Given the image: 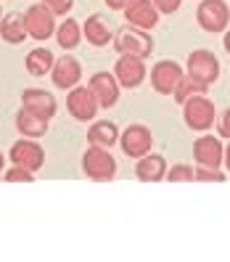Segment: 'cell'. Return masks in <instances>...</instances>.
<instances>
[{"mask_svg": "<svg viewBox=\"0 0 230 262\" xmlns=\"http://www.w3.org/2000/svg\"><path fill=\"white\" fill-rule=\"evenodd\" d=\"M153 6H156L162 13H175V11H180L182 0H153Z\"/></svg>", "mask_w": 230, "mask_h": 262, "instance_id": "cell-29", "label": "cell"}, {"mask_svg": "<svg viewBox=\"0 0 230 262\" xmlns=\"http://www.w3.org/2000/svg\"><path fill=\"white\" fill-rule=\"evenodd\" d=\"M119 146H122V151H125L127 157L141 159V157H146V154L151 151L153 135H151V130L146 125H127L125 130H122V135H119Z\"/></svg>", "mask_w": 230, "mask_h": 262, "instance_id": "cell-9", "label": "cell"}, {"mask_svg": "<svg viewBox=\"0 0 230 262\" xmlns=\"http://www.w3.org/2000/svg\"><path fill=\"white\" fill-rule=\"evenodd\" d=\"M214 117H217V109H214V103L206 98V93H196L182 103V119H186V125L196 133H206L214 125Z\"/></svg>", "mask_w": 230, "mask_h": 262, "instance_id": "cell-3", "label": "cell"}, {"mask_svg": "<svg viewBox=\"0 0 230 262\" xmlns=\"http://www.w3.org/2000/svg\"><path fill=\"white\" fill-rule=\"evenodd\" d=\"M82 32H85V40L93 45V48H106L114 35H117V29L111 27V21L103 16V13H93V16H87L85 24H82Z\"/></svg>", "mask_w": 230, "mask_h": 262, "instance_id": "cell-16", "label": "cell"}, {"mask_svg": "<svg viewBox=\"0 0 230 262\" xmlns=\"http://www.w3.org/2000/svg\"><path fill=\"white\" fill-rule=\"evenodd\" d=\"M48 117H42L37 112H29V109H21L16 112V130L24 135V138H42L48 133Z\"/></svg>", "mask_w": 230, "mask_h": 262, "instance_id": "cell-19", "label": "cell"}, {"mask_svg": "<svg viewBox=\"0 0 230 262\" xmlns=\"http://www.w3.org/2000/svg\"><path fill=\"white\" fill-rule=\"evenodd\" d=\"M0 21H3V8H0Z\"/></svg>", "mask_w": 230, "mask_h": 262, "instance_id": "cell-35", "label": "cell"}, {"mask_svg": "<svg viewBox=\"0 0 230 262\" xmlns=\"http://www.w3.org/2000/svg\"><path fill=\"white\" fill-rule=\"evenodd\" d=\"M196 21L204 32H225L230 24V6L225 0H201L196 8Z\"/></svg>", "mask_w": 230, "mask_h": 262, "instance_id": "cell-4", "label": "cell"}, {"mask_svg": "<svg viewBox=\"0 0 230 262\" xmlns=\"http://www.w3.org/2000/svg\"><path fill=\"white\" fill-rule=\"evenodd\" d=\"M82 172L90 180H98V183L114 180V175H117V159L109 154V148L87 146V151L82 154Z\"/></svg>", "mask_w": 230, "mask_h": 262, "instance_id": "cell-2", "label": "cell"}, {"mask_svg": "<svg viewBox=\"0 0 230 262\" xmlns=\"http://www.w3.org/2000/svg\"><path fill=\"white\" fill-rule=\"evenodd\" d=\"M21 106L29 112H37L42 117H48V119H53L56 109H58L56 96H51L48 90H42V88H27L21 93Z\"/></svg>", "mask_w": 230, "mask_h": 262, "instance_id": "cell-17", "label": "cell"}, {"mask_svg": "<svg viewBox=\"0 0 230 262\" xmlns=\"http://www.w3.org/2000/svg\"><path fill=\"white\" fill-rule=\"evenodd\" d=\"M114 77L119 80L122 88H141L143 80H146V58L141 56H127L122 53L114 64Z\"/></svg>", "mask_w": 230, "mask_h": 262, "instance_id": "cell-10", "label": "cell"}, {"mask_svg": "<svg viewBox=\"0 0 230 262\" xmlns=\"http://www.w3.org/2000/svg\"><path fill=\"white\" fill-rule=\"evenodd\" d=\"M167 180L170 183H191V180H196V169L191 164H175L167 169Z\"/></svg>", "mask_w": 230, "mask_h": 262, "instance_id": "cell-25", "label": "cell"}, {"mask_svg": "<svg viewBox=\"0 0 230 262\" xmlns=\"http://www.w3.org/2000/svg\"><path fill=\"white\" fill-rule=\"evenodd\" d=\"M3 180L8 183H32L35 180V172L27 167H19V164H11L6 172H3Z\"/></svg>", "mask_w": 230, "mask_h": 262, "instance_id": "cell-26", "label": "cell"}, {"mask_svg": "<svg viewBox=\"0 0 230 262\" xmlns=\"http://www.w3.org/2000/svg\"><path fill=\"white\" fill-rule=\"evenodd\" d=\"M119 135H122V130L114 125V122L98 119V122H93V125H90V130H87V143H90V146L111 148L114 143H119Z\"/></svg>", "mask_w": 230, "mask_h": 262, "instance_id": "cell-20", "label": "cell"}, {"mask_svg": "<svg viewBox=\"0 0 230 262\" xmlns=\"http://www.w3.org/2000/svg\"><path fill=\"white\" fill-rule=\"evenodd\" d=\"M24 24H27V32L32 40L45 42L51 40V35H56V13L45 6V3H35L24 11Z\"/></svg>", "mask_w": 230, "mask_h": 262, "instance_id": "cell-5", "label": "cell"}, {"mask_svg": "<svg viewBox=\"0 0 230 262\" xmlns=\"http://www.w3.org/2000/svg\"><path fill=\"white\" fill-rule=\"evenodd\" d=\"M193 159L201 167H220L225 162V146L217 135H201L193 141Z\"/></svg>", "mask_w": 230, "mask_h": 262, "instance_id": "cell-13", "label": "cell"}, {"mask_svg": "<svg viewBox=\"0 0 230 262\" xmlns=\"http://www.w3.org/2000/svg\"><path fill=\"white\" fill-rule=\"evenodd\" d=\"M125 19L132 27L153 29L162 19V11L153 6V0H130V3L125 6Z\"/></svg>", "mask_w": 230, "mask_h": 262, "instance_id": "cell-15", "label": "cell"}, {"mask_svg": "<svg viewBox=\"0 0 230 262\" xmlns=\"http://www.w3.org/2000/svg\"><path fill=\"white\" fill-rule=\"evenodd\" d=\"M220 138H227V141H230V109L222 112V119H220Z\"/></svg>", "mask_w": 230, "mask_h": 262, "instance_id": "cell-30", "label": "cell"}, {"mask_svg": "<svg viewBox=\"0 0 230 262\" xmlns=\"http://www.w3.org/2000/svg\"><path fill=\"white\" fill-rule=\"evenodd\" d=\"M167 159L162 157V154H146V157L137 159L135 164V175L141 183H156V180H164L167 178Z\"/></svg>", "mask_w": 230, "mask_h": 262, "instance_id": "cell-18", "label": "cell"}, {"mask_svg": "<svg viewBox=\"0 0 230 262\" xmlns=\"http://www.w3.org/2000/svg\"><path fill=\"white\" fill-rule=\"evenodd\" d=\"M106 6H109L111 11H125V6L130 3V0H103Z\"/></svg>", "mask_w": 230, "mask_h": 262, "instance_id": "cell-31", "label": "cell"}, {"mask_svg": "<svg viewBox=\"0 0 230 262\" xmlns=\"http://www.w3.org/2000/svg\"><path fill=\"white\" fill-rule=\"evenodd\" d=\"M114 48L117 53H127V56H141V58H148L153 53V37L148 35V29H141V27H119L117 35H114Z\"/></svg>", "mask_w": 230, "mask_h": 262, "instance_id": "cell-1", "label": "cell"}, {"mask_svg": "<svg viewBox=\"0 0 230 262\" xmlns=\"http://www.w3.org/2000/svg\"><path fill=\"white\" fill-rule=\"evenodd\" d=\"M51 80L58 90H72L82 80V64L74 56H61L56 58V64L51 69Z\"/></svg>", "mask_w": 230, "mask_h": 262, "instance_id": "cell-14", "label": "cell"}, {"mask_svg": "<svg viewBox=\"0 0 230 262\" xmlns=\"http://www.w3.org/2000/svg\"><path fill=\"white\" fill-rule=\"evenodd\" d=\"M186 72L193 77V80L201 82V85L212 88L214 82L220 80V61H217V56H214L212 51L198 48V51H193V53L188 56Z\"/></svg>", "mask_w": 230, "mask_h": 262, "instance_id": "cell-6", "label": "cell"}, {"mask_svg": "<svg viewBox=\"0 0 230 262\" xmlns=\"http://www.w3.org/2000/svg\"><path fill=\"white\" fill-rule=\"evenodd\" d=\"M206 85H201L198 80H193V77L186 72L180 77V82H177V88H175V93H172V98L177 101V103H186L191 96H196V93H206Z\"/></svg>", "mask_w": 230, "mask_h": 262, "instance_id": "cell-24", "label": "cell"}, {"mask_svg": "<svg viewBox=\"0 0 230 262\" xmlns=\"http://www.w3.org/2000/svg\"><path fill=\"white\" fill-rule=\"evenodd\" d=\"M53 64H56V58H53V53L48 48H35V51H29L27 58H24V67H27V72L32 74V77L51 74Z\"/></svg>", "mask_w": 230, "mask_h": 262, "instance_id": "cell-22", "label": "cell"}, {"mask_svg": "<svg viewBox=\"0 0 230 262\" xmlns=\"http://www.w3.org/2000/svg\"><path fill=\"white\" fill-rule=\"evenodd\" d=\"M90 90H93V96L98 101L101 109H111V106H117L119 101V80L111 74V72H96L93 77H90Z\"/></svg>", "mask_w": 230, "mask_h": 262, "instance_id": "cell-12", "label": "cell"}, {"mask_svg": "<svg viewBox=\"0 0 230 262\" xmlns=\"http://www.w3.org/2000/svg\"><path fill=\"white\" fill-rule=\"evenodd\" d=\"M66 109L69 114L77 119V122H93V117L98 114V101L93 96V90L90 88H80V85H74L69 90V96H66Z\"/></svg>", "mask_w": 230, "mask_h": 262, "instance_id": "cell-8", "label": "cell"}, {"mask_svg": "<svg viewBox=\"0 0 230 262\" xmlns=\"http://www.w3.org/2000/svg\"><path fill=\"white\" fill-rule=\"evenodd\" d=\"M196 180H201V183H222L225 172L220 167H201V164H196Z\"/></svg>", "mask_w": 230, "mask_h": 262, "instance_id": "cell-27", "label": "cell"}, {"mask_svg": "<svg viewBox=\"0 0 230 262\" xmlns=\"http://www.w3.org/2000/svg\"><path fill=\"white\" fill-rule=\"evenodd\" d=\"M3 172H6V157H3V151H0V178H3Z\"/></svg>", "mask_w": 230, "mask_h": 262, "instance_id": "cell-33", "label": "cell"}, {"mask_svg": "<svg viewBox=\"0 0 230 262\" xmlns=\"http://www.w3.org/2000/svg\"><path fill=\"white\" fill-rule=\"evenodd\" d=\"M0 37H3V42L8 45H19L29 37L27 32V24H24V13L19 16V13H8V16H3V21H0Z\"/></svg>", "mask_w": 230, "mask_h": 262, "instance_id": "cell-21", "label": "cell"}, {"mask_svg": "<svg viewBox=\"0 0 230 262\" xmlns=\"http://www.w3.org/2000/svg\"><path fill=\"white\" fill-rule=\"evenodd\" d=\"M182 74H186V72H182V67L177 64V61L164 58V61H159V64L151 69L148 77H151V85H153V90H156V93H162V96H172Z\"/></svg>", "mask_w": 230, "mask_h": 262, "instance_id": "cell-11", "label": "cell"}, {"mask_svg": "<svg viewBox=\"0 0 230 262\" xmlns=\"http://www.w3.org/2000/svg\"><path fill=\"white\" fill-rule=\"evenodd\" d=\"M222 45H225V51L230 53V29H225V37H222Z\"/></svg>", "mask_w": 230, "mask_h": 262, "instance_id": "cell-32", "label": "cell"}, {"mask_svg": "<svg viewBox=\"0 0 230 262\" xmlns=\"http://www.w3.org/2000/svg\"><path fill=\"white\" fill-rule=\"evenodd\" d=\"M40 3L48 6L56 16H66V13L72 11V6H74V0H40Z\"/></svg>", "mask_w": 230, "mask_h": 262, "instance_id": "cell-28", "label": "cell"}, {"mask_svg": "<svg viewBox=\"0 0 230 262\" xmlns=\"http://www.w3.org/2000/svg\"><path fill=\"white\" fill-rule=\"evenodd\" d=\"M225 167H227V172H230V146L225 148Z\"/></svg>", "mask_w": 230, "mask_h": 262, "instance_id": "cell-34", "label": "cell"}, {"mask_svg": "<svg viewBox=\"0 0 230 262\" xmlns=\"http://www.w3.org/2000/svg\"><path fill=\"white\" fill-rule=\"evenodd\" d=\"M82 37H85V32H82L80 21H74V19H64V21H61V27H56V42L64 51H74Z\"/></svg>", "mask_w": 230, "mask_h": 262, "instance_id": "cell-23", "label": "cell"}, {"mask_svg": "<svg viewBox=\"0 0 230 262\" xmlns=\"http://www.w3.org/2000/svg\"><path fill=\"white\" fill-rule=\"evenodd\" d=\"M8 159H11V164H19V167H27V169H32V172H37L45 164V148L35 141V138H21V141H16L11 146Z\"/></svg>", "mask_w": 230, "mask_h": 262, "instance_id": "cell-7", "label": "cell"}]
</instances>
